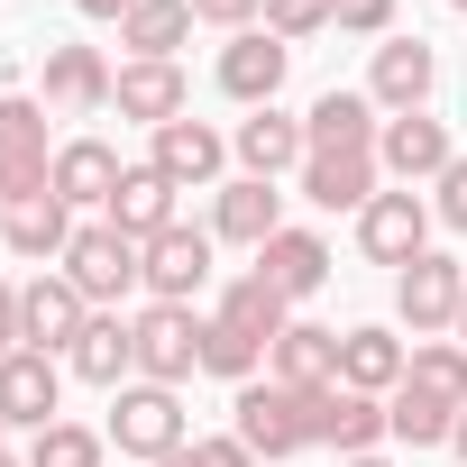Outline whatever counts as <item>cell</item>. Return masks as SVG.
<instances>
[{"label": "cell", "mask_w": 467, "mask_h": 467, "mask_svg": "<svg viewBox=\"0 0 467 467\" xmlns=\"http://www.w3.org/2000/svg\"><path fill=\"white\" fill-rule=\"evenodd\" d=\"M65 275H74V294H83L92 312H119V303L147 285V266H138V239H119L110 220H83V229H74Z\"/></svg>", "instance_id": "obj_1"}, {"label": "cell", "mask_w": 467, "mask_h": 467, "mask_svg": "<svg viewBox=\"0 0 467 467\" xmlns=\"http://www.w3.org/2000/svg\"><path fill=\"white\" fill-rule=\"evenodd\" d=\"M183 440H192V431H183V394H174V385H147V376H138V385L110 394V449H119V458H147V467H156V458H174Z\"/></svg>", "instance_id": "obj_2"}, {"label": "cell", "mask_w": 467, "mask_h": 467, "mask_svg": "<svg viewBox=\"0 0 467 467\" xmlns=\"http://www.w3.org/2000/svg\"><path fill=\"white\" fill-rule=\"evenodd\" d=\"M458 303H467V266L458 257H412L403 275H394V321L412 330V339H440V330H458Z\"/></svg>", "instance_id": "obj_3"}, {"label": "cell", "mask_w": 467, "mask_h": 467, "mask_svg": "<svg viewBox=\"0 0 467 467\" xmlns=\"http://www.w3.org/2000/svg\"><path fill=\"white\" fill-rule=\"evenodd\" d=\"M229 412H239L229 431H239V440H248V449H257L266 467H275V458H303V449H312V421H303V394H285L275 376H266V385L248 376V385H239V403H229Z\"/></svg>", "instance_id": "obj_4"}, {"label": "cell", "mask_w": 467, "mask_h": 467, "mask_svg": "<svg viewBox=\"0 0 467 467\" xmlns=\"http://www.w3.org/2000/svg\"><path fill=\"white\" fill-rule=\"evenodd\" d=\"M303 421H312V449H339V458H376L385 431V394H358V385H321L303 394Z\"/></svg>", "instance_id": "obj_5"}, {"label": "cell", "mask_w": 467, "mask_h": 467, "mask_svg": "<svg viewBox=\"0 0 467 467\" xmlns=\"http://www.w3.org/2000/svg\"><path fill=\"white\" fill-rule=\"evenodd\" d=\"M358 248H367L376 266H394V275H403L412 257H431V202H421V192H403V183H394V192H376V202L358 211Z\"/></svg>", "instance_id": "obj_6"}, {"label": "cell", "mask_w": 467, "mask_h": 467, "mask_svg": "<svg viewBox=\"0 0 467 467\" xmlns=\"http://www.w3.org/2000/svg\"><path fill=\"white\" fill-rule=\"evenodd\" d=\"M147 165H156L174 192H211V183L229 174V138H220L211 119H192V110H183V119H165V129H156Z\"/></svg>", "instance_id": "obj_7"}, {"label": "cell", "mask_w": 467, "mask_h": 467, "mask_svg": "<svg viewBox=\"0 0 467 467\" xmlns=\"http://www.w3.org/2000/svg\"><path fill=\"white\" fill-rule=\"evenodd\" d=\"M83 321H92V303L74 294V275H65V266H47L37 285H19V348L65 358V348L83 339Z\"/></svg>", "instance_id": "obj_8"}, {"label": "cell", "mask_w": 467, "mask_h": 467, "mask_svg": "<svg viewBox=\"0 0 467 467\" xmlns=\"http://www.w3.org/2000/svg\"><path fill=\"white\" fill-rule=\"evenodd\" d=\"M56 403H65V367L47 348H10V358H0V421H10V431L37 440L47 421H65Z\"/></svg>", "instance_id": "obj_9"}, {"label": "cell", "mask_w": 467, "mask_h": 467, "mask_svg": "<svg viewBox=\"0 0 467 467\" xmlns=\"http://www.w3.org/2000/svg\"><path fill=\"white\" fill-rule=\"evenodd\" d=\"M211 248H220L211 229H183V220L165 229V239H147V248H138V266H147V303H183V312H192V294L211 285Z\"/></svg>", "instance_id": "obj_10"}, {"label": "cell", "mask_w": 467, "mask_h": 467, "mask_svg": "<svg viewBox=\"0 0 467 467\" xmlns=\"http://www.w3.org/2000/svg\"><path fill=\"white\" fill-rule=\"evenodd\" d=\"M431 83H440V56H431V37H385V47H376V65H367V101H376L385 119H403V110H431Z\"/></svg>", "instance_id": "obj_11"}, {"label": "cell", "mask_w": 467, "mask_h": 467, "mask_svg": "<svg viewBox=\"0 0 467 467\" xmlns=\"http://www.w3.org/2000/svg\"><path fill=\"white\" fill-rule=\"evenodd\" d=\"M449 156H458V147H449V119H440V110H403V119H385V138H376V165H385L403 192H412V183H440Z\"/></svg>", "instance_id": "obj_12"}, {"label": "cell", "mask_w": 467, "mask_h": 467, "mask_svg": "<svg viewBox=\"0 0 467 467\" xmlns=\"http://www.w3.org/2000/svg\"><path fill=\"white\" fill-rule=\"evenodd\" d=\"M129 330H138V376H147V385H183V376L202 367V321H192L183 303H147Z\"/></svg>", "instance_id": "obj_13"}, {"label": "cell", "mask_w": 467, "mask_h": 467, "mask_svg": "<svg viewBox=\"0 0 467 467\" xmlns=\"http://www.w3.org/2000/svg\"><path fill=\"white\" fill-rule=\"evenodd\" d=\"M285 74H294V47H285L275 28H248V37L220 47V92L239 101V110H266V101L285 92Z\"/></svg>", "instance_id": "obj_14"}, {"label": "cell", "mask_w": 467, "mask_h": 467, "mask_svg": "<svg viewBox=\"0 0 467 467\" xmlns=\"http://www.w3.org/2000/svg\"><path fill=\"white\" fill-rule=\"evenodd\" d=\"M229 156H239V174H257V183H275V174H303V156H312V138H303V119H285V110L266 101V110H248L239 129H229Z\"/></svg>", "instance_id": "obj_15"}, {"label": "cell", "mask_w": 467, "mask_h": 467, "mask_svg": "<svg viewBox=\"0 0 467 467\" xmlns=\"http://www.w3.org/2000/svg\"><path fill=\"white\" fill-rule=\"evenodd\" d=\"M110 83H119V65H110L101 47H47V110H56V119L110 110Z\"/></svg>", "instance_id": "obj_16"}, {"label": "cell", "mask_w": 467, "mask_h": 467, "mask_svg": "<svg viewBox=\"0 0 467 467\" xmlns=\"http://www.w3.org/2000/svg\"><path fill=\"white\" fill-rule=\"evenodd\" d=\"M303 138H312V156H376V138H385V110L367 101V92H321L312 110H303Z\"/></svg>", "instance_id": "obj_17"}, {"label": "cell", "mask_w": 467, "mask_h": 467, "mask_svg": "<svg viewBox=\"0 0 467 467\" xmlns=\"http://www.w3.org/2000/svg\"><path fill=\"white\" fill-rule=\"evenodd\" d=\"M275 229H285V192H275V183H257V174H229V183H220V202H211V239H229V248L257 257Z\"/></svg>", "instance_id": "obj_18"}, {"label": "cell", "mask_w": 467, "mask_h": 467, "mask_svg": "<svg viewBox=\"0 0 467 467\" xmlns=\"http://www.w3.org/2000/svg\"><path fill=\"white\" fill-rule=\"evenodd\" d=\"M248 275H257V285H275L285 303H303V294H321V285H330V239H321V229H294V220H285L275 239L257 248V266H248Z\"/></svg>", "instance_id": "obj_19"}, {"label": "cell", "mask_w": 467, "mask_h": 467, "mask_svg": "<svg viewBox=\"0 0 467 467\" xmlns=\"http://www.w3.org/2000/svg\"><path fill=\"white\" fill-rule=\"evenodd\" d=\"M74 202H56V192H37V202H19V211H0V248L10 257H28V266H65V248H74Z\"/></svg>", "instance_id": "obj_20"}, {"label": "cell", "mask_w": 467, "mask_h": 467, "mask_svg": "<svg viewBox=\"0 0 467 467\" xmlns=\"http://www.w3.org/2000/svg\"><path fill=\"white\" fill-rule=\"evenodd\" d=\"M110 110H119V119H138V129L156 138L165 119H183V110H192V83H183V65H119Z\"/></svg>", "instance_id": "obj_21"}, {"label": "cell", "mask_w": 467, "mask_h": 467, "mask_svg": "<svg viewBox=\"0 0 467 467\" xmlns=\"http://www.w3.org/2000/svg\"><path fill=\"white\" fill-rule=\"evenodd\" d=\"M119 147L110 138H65L56 147V202H74V211H110V192H119Z\"/></svg>", "instance_id": "obj_22"}, {"label": "cell", "mask_w": 467, "mask_h": 467, "mask_svg": "<svg viewBox=\"0 0 467 467\" xmlns=\"http://www.w3.org/2000/svg\"><path fill=\"white\" fill-rule=\"evenodd\" d=\"M65 367H74L83 385H101V394H119V385L138 376V330H129L119 312H92V321H83V339L65 348Z\"/></svg>", "instance_id": "obj_23"}, {"label": "cell", "mask_w": 467, "mask_h": 467, "mask_svg": "<svg viewBox=\"0 0 467 467\" xmlns=\"http://www.w3.org/2000/svg\"><path fill=\"white\" fill-rule=\"evenodd\" d=\"M266 376H275L285 394H321V385H339V330H321V321H294V330L266 348Z\"/></svg>", "instance_id": "obj_24"}, {"label": "cell", "mask_w": 467, "mask_h": 467, "mask_svg": "<svg viewBox=\"0 0 467 467\" xmlns=\"http://www.w3.org/2000/svg\"><path fill=\"white\" fill-rule=\"evenodd\" d=\"M101 220L119 229V239H138V248H147V239H165V229H174V183H165L156 165H129Z\"/></svg>", "instance_id": "obj_25"}, {"label": "cell", "mask_w": 467, "mask_h": 467, "mask_svg": "<svg viewBox=\"0 0 467 467\" xmlns=\"http://www.w3.org/2000/svg\"><path fill=\"white\" fill-rule=\"evenodd\" d=\"M376 192H385L376 156H303V202L312 211H367Z\"/></svg>", "instance_id": "obj_26"}, {"label": "cell", "mask_w": 467, "mask_h": 467, "mask_svg": "<svg viewBox=\"0 0 467 467\" xmlns=\"http://www.w3.org/2000/svg\"><path fill=\"white\" fill-rule=\"evenodd\" d=\"M412 376V348L394 339V330H339V385H358V394H394Z\"/></svg>", "instance_id": "obj_27"}, {"label": "cell", "mask_w": 467, "mask_h": 467, "mask_svg": "<svg viewBox=\"0 0 467 467\" xmlns=\"http://www.w3.org/2000/svg\"><path fill=\"white\" fill-rule=\"evenodd\" d=\"M192 37V0H138V10L119 19V47L129 65H174V47Z\"/></svg>", "instance_id": "obj_28"}, {"label": "cell", "mask_w": 467, "mask_h": 467, "mask_svg": "<svg viewBox=\"0 0 467 467\" xmlns=\"http://www.w3.org/2000/svg\"><path fill=\"white\" fill-rule=\"evenodd\" d=\"M211 321H229V330H239V339H257V348H275V339L294 330V303H285L275 285H257V275H239V285H229V294L211 303Z\"/></svg>", "instance_id": "obj_29"}, {"label": "cell", "mask_w": 467, "mask_h": 467, "mask_svg": "<svg viewBox=\"0 0 467 467\" xmlns=\"http://www.w3.org/2000/svg\"><path fill=\"white\" fill-rule=\"evenodd\" d=\"M385 431H394L403 449H449L458 403H440V394H421V385H394V394H385Z\"/></svg>", "instance_id": "obj_30"}, {"label": "cell", "mask_w": 467, "mask_h": 467, "mask_svg": "<svg viewBox=\"0 0 467 467\" xmlns=\"http://www.w3.org/2000/svg\"><path fill=\"white\" fill-rule=\"evenodd\" d=\"M403 385H421V394H440V403L467 412V348L458 339H412V376Z\"/></svg>", "instance_id": "obj_31"}, {"label": "cell", "mask_w": 467, "mask_h": 467, "mask_svg": "<svg viewBox=\"0 0 467 467\" xmlns=\"http://www.w3.org/2000/svg\"><path fill=\"white\" fill-rule=\"evenodd\" d=\"M110 458V431H83V421H47L28 440V467H101Z\"/></svg>", "instance_id": "obj_32"}, {"label": "cell", "mask_w": 467, "mask_h": 467, "mask_svg": "<svg viewBox=\"0 0 467 467\" xmlns=\"http://www.w3.org/2000/svg\"><path fill=\"white\" fill-rule=\"evenodd\" d=\"M0 156H56V147H47V101L0 92Z\"/></svg>", "instance_id": "obj_33"}, {"label": "cell", "mask_w": 467, "mask_h": 467, "mask_svg": "<svg viewBox=\"0 0 467 467\" xmlns=\"http://www.w3.org/2000/svg\"><path fill=\"white\" fill-rule=\"evenodd\" d=\"M202 367H211V376H229V385H248V376L266 367V348H257V339H239L229 321H202Z\"/></svg>", "instance_id": "obj_34"}, {"label": "cell", "mask_w": 467, "mask_h": 467, "mask_svg": "<svg viewBox=\"0 0 467 467\" xmlns=\"http://www.w3.org/2000/svg\"><path fill=\"white\" fill-rule=\"evenodd\" d=\"M156 467H257V449H248L239 431H220V440H183V449L156 458Z\"/></svg>", "instance_id": "obj_35"}, {"label": "cell", "mask_w": 467, "mask_h": 467, "mask_svg": "<svg viewBox=\"0 0 467 467\" xmlns=\"http://www.w3.org/2000/svg\"><path fill=\"white\" fill-rule=\"evenodd\" d=\"M266 28H275L285 47H303V37L330 28V0H266Z\"/></svg>", "instance_id": "obj_36"}, {"label": "cell", "mask_w": 467, "mask_h": 467, "mask_svg": "<svg viewBox=\"0 0 467 467\" xmlns=\"http://www.w3.org/2000/svg\"><path fill=\"white\" fill-rule=\"evenodd\" d=\"M330 28H339V37H376V47H385V37H394V0H330Z\"/></svg>", "instance_id": "obj_37"}, {"label": "cell", "mask_w": 467, "mask_h": 467, "mask_svg": "<svg viewBox=\"0 0 467 467\" xmlns=\"http://www.w3.org/2000/svg\"><path fill=\"white\" fill-rule=\"evenodd\" d=\"M192 19L220 37H248V28H266V0H192Z\"/></svg>", "instance_id": "obj_38"}, {"label": "cell", "mask_w": 467, "mask_h": 467, "mask_svg": "<svg viewBox=\"0 0 467 467\" xmlns=\"http://www.w3.org/2000/svg\"><path fill=\"white\" fill-rule=\"evenodd\" d=\"M431 220H449V229H467V156H449V174L431 183Z\"/></svg>", "instance_id": "obj_39"}, {"label": "cell", "mask_w": 467, "mask_h": 467, "mask_svg": "<svg viewBox=\"0 0 467 467\" xmlns=\"http://www.w3.org/2000/svg\"><path fill=\"white\" fill-rule=\"evenodd\" d=\"M19 348V285H0V358Z\"/></svg>", "instance_id": "obj_40"}, {"label": "cell", "mask_w": 467, "mask_h": 467, "mask_svg": "<svg viewBox=\"0 0 467 467\" xmlns=\"http://www.w3.org/2000/svg\"><path fill=\"white\" fill-rule=\"evenodd\" d=\"M74 10H83V19H92V28H119V19H129V10H138V0H74Z\"/></svg>", "instance_id": "obj_41"}, {"label": "cell", "mask_w": 467, "mask_h": 467, "mask_svg": "<svg viewBox=\"0 0 467 467\" xmlns=\"http://www.w3.org/2000/svg\"><path fill=\"white\" fill-rule=\"evenodd\" d=\"M449 449H458V458H467V412H458V431H449Z\"/></svg>", "instance_id": "obj_42"}, {"label": "cell", "mask_w": 467, "mask_h": 467, "mask_svg": "<svg viewBox=\"0 0 467 467\" xmlns=\"http://www.w3.org/2000/svg\"><path fill=\"white\" fill-rule=\"evenodd\" d=\"M339 467H394V458H339Z\"/></svg>", "instance_id": "obj_43"}, {"label": "cell", "mask_w": 467, "mask_h": 467, "mask_svg": "<svg viewBox=\"0 0 467 467\" xmlns=\"http://www.w3.org/2000/svg\"><path fill=\"white\" fill-rule=\"evenodd\" d=\"M449 339H458V348H467V303H458V330H449Z\"/></svg>", "instance_id": "obj_44"}, {"label": "cell", "mask_w": 467, "mask_h": 467, "mask_svg": "<svg viewBox=\"0 0 467 467\" xmlns=\"http://www.w3.org/2000/svg\"><path fill=\"white\" fill-rule=\"evenodd\" d=\"M0 467H28V458H10V449H0Z\"/></svg>", "instance_id": "obj_45"}, {"label": "cell", "mask_w": 467, "mask_h": 467, "mask_svg": "<svg viewBox=\"0 0 467 467\" xmlns=\"http://www.w3.org/2000/svg\"><path fill=\"white\" fill-rule=\"evenodd\" d=\"M449 10H467V0H449Z\"/></svg>", "instance_id": "obj_46"}, {"label": "cell", "mask_w": 467, "mask_h": 467, "mask_svg": "<svg viewBox=\"0 0 467 467\" xmlns=\"http://www.w3.org/2000/svg\"><path fill=\"white\" fill-rule=\"evenodd\" d=\"M0 440H10V421H0Z\"/></svg>", "instance_id": "obj_47"}]
</instances>
